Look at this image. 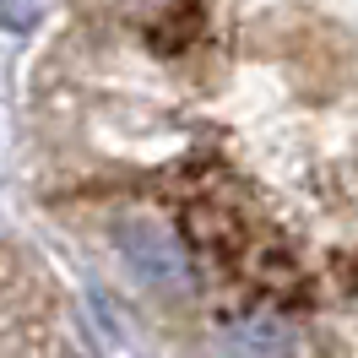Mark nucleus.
Masks as SVG:
<instances>
[{
    "mask_svg": "<svg viewBox=\"0 0 358 358\" xmlns=\"http://www.w3.org/2000/svg\"><path fill=\"white\" fill-rule=\"evenodd\" d=\"M109 250L141 288L190 293V255H185V245H179V234L169 223H157V217H120V223H109Z\"/></svg>",
    "mask_w": 358,
    "mask_h": 358,
    "instance_id": "f257e3e1",
    "label": "nucleus"
},
{
    "mask_svg": "<svg viewBox=\"0 0 358 358\" xmlns=\"http://www.w3.org/2000/svg\"><path fill=\"white\" fill-rule=\"evenodd\" d=\"M217 358H299V331L282 315H239L217 331Z\"/></svg>",
    "mask_w": 358,
    "mask_h": 358,
    "instance_id": "f03ea898",
    "label": "nucleus"
}]
</instances>
